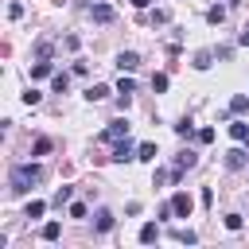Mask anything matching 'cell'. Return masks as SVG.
Listing matches in <instances>:
<instances>
[{
	"instance_id": "cell-1",
	"label": "cell",
	"mask_w": 249,
	"mask_h": 249,
	"mask_svg": "<svg viewBox=\"0 0 249 249\" xmlns=\"http://www.w3.org/2000/svg\"><path fill=\"white\" fill-rule=\"evenodd\" d=\"M39 179H43V167H39V163H19V167H12V191H16V195L31 191Z\"/></svg>"
},
{
	"instance_id": "cell-2",
	"label": "cell",
	"mask_w": 249,
	"mask_h": 249,
	"mask_svg": "<svg viewBox=\"0 0 249 249\" xmlns=\"http://www.w3.org/2000/svg\"><path fill=\"white\" fill-rule=\"evenodd\" d=\"M191 206H195V202H191V195H187V191L171 195V210H175L179 218H191Z\"/></svg>"
},
{
	"instance_id": "cell-3",
	"label": "cell",
	"mask_w": 249,
	"mask_h": 249,
	"mask_svg": "<svg viewBox=\"0 0 249 249\" xmlns=\"http://www.w3.org/2000/svg\"><path fill=\"white\" fill-rule=\"evenodd\" d=\"M101 136H105L109 144H117V140H124V136H128V121H113V124H109V128H105Z\"/></svg>"
},
{
	"instance_id": "cell-4",
	"label": "cell",
	"mask_w": 249,
	"mask_h": 249,
	"mask_svg": "<svg viewBox=\"0 0 249 249\" xmlns=\"http://www.w3.org/2000/svg\"><path fill=\"white\" fill-rule=\"evenodd\" d=\"M195 163H198V156H195V152H183V156L175 160V167H171V179H179V175H183V171H191Z\"/></svg>"
},
{
	"instance_id": "cell-5",
	"label": "cell",
	"mask_w": 249,
	"mask_h": 249,
	"mask_svg": "<svg viewBox=\"0 0 249 249\" xmlns=\"http://www.w3.org/2000/svg\"><path fill=\"white\" fill-rule=\"evenodd\" d=\"M117 66H121V74H124V70H136V66H140V54H136V51H121V54H117Z\"/></svg>"
},
{
	"instance_id": "cell-6",
	"label": "cell",
	"mask_w": 249,
	"mask_h": 249,
	"mask_svg": "<svg viewBox=\"0 0 249 249\" xmlns=\"http://www.w3.org/2000/svg\"><path fill=\"white\" fill-rule=\"evenodd\" d=\"M113 160H117V163H124V160H136V156H132V144H128V136L113 144Z\"/></svg>"
},
{
	"instance_id": "cell-7",
	"label": "cell",
	"mask_w": 249,
	"mask_h": 249,
	"mask_svg": "<svg viewBox=\"0 0 249 249\" xmlns=\"http://www.w3.org/2000/svg\"><path fill=\"white\" fill-rule=\"evenodd\" d=\"M226 167H230V171L245 167V152H241V148H230V152H226Z\"/></svg>"
},
{
	"instance_id": "cell-8",
	"label": "cell",
	"mask_w": 249,
	"mask_h": 249,
	"mask_svg": "<svg viewBox=\"0 0 249 249\" xmlns=\"http://www.w3.org/2000/svg\"><path fill=\"white\" fill-rule=\"evenodd\" d=\"M89 16H93L97 23H109V19H113V8H109V4H93V8H89Z\"/></svg>"
},
{
	"instance_id": "cell-9",
	"label": "cell",
	"mask_w": 249,
	"mask_h": 249,
	"mask_svg": "<svg viewBox=\"0 0 249 249\" xmlns=\"http://www.w3.org/2000/svg\"><path fill=\"white\" fill-rule=\"evenodd\" d=\"M140 241H144V245H152V241H160V226H156V222H148V226H140Z\"/></svg>"
},
{
	"instance_id": "cell-10",
	"label": "cell",
	"mask_w": 249,
	"mask_h": 249,
	"mask_svg": "<svg viewBox=\"0 0 249 249\" xmlns=\"http://www.w3.org/2000/svg\"><path fill=\"white\" fill-rule=\"evenodd\" d=\"M230 136H233L237 144H249V124H241V121H233V124H230Z\"/></svg>"
},
{
	"instance_id": "cell-11",
	"label": "cell",
	"mask_w": 249,
	"mask_h": 249,
	"mask_svg": "<svg viewBox=\"0 0 249 249\" xmlns=\"http://www.w3.org/2000/svg\"><path fill=\"white\" fill-rule=\"evenodd\" d=\"M31 78H54V66L43 58V62H35V66H31Z\"/></svg>"
},
{
	"instance_id": "cell-12",
	"label": "cell",
	"mask_w": 249,
	"mask_h": 249,
	"mask_svg": "<svg viewBox=\"0 0 249 249\" xmlns=\"http://www.w3.org/2000/svg\"><path fill=\"white\" fill-rule=\"evenodd\" d=\"M86 97H89V101H105V97H109V86H89Z\"/></svg>"
},
{
	"instance_id": "cell-13",
	"label": "cell",
	"mask_w": 249,
	"mask_h": 249,
	"mask_svg": "<svg viewBox=\"0 0 249 249\" xmlns=\"http://www.w3.org/2000/svg\"><path fill=\"white\" fill-rule=\"evenodd\" d=\"M230 113H249V97H245V93H237V97L230 101Z\"/></svg>"
},
{
	"instance_id": "cell-14",
	"label": "cell",
	"mask_w": 249,
	"mask_h": 249,
	"mask_svg": "<svg viewBox=\"0 0 249 249\" xmlns=\"http://www.w3.org/2000/svg\"><path fill=\"white\" fill-rule=\"evenodd\" d=\"M171 237H175V241H187V245H195V241H198V233H195V230H171Z\"/></svg>"
},
{
	"instance_id": "cell-15",
	"label": "cell",
	"mask_w": 249,
	"mask_h": 249,
	"mask_svg": "<svg viewBox=\"0 0 249 249\" xmlns=\"http://www.w3.org/2000/svg\"><path fill=\"white\" fill-rule=\"evenodd\" d=\"M97 230H101V233L113 230V214H109V210H97Z\"/></svg>"
},
{
	"instance_id": "cell-16",
	"label": "cell",
	"mask_w": 249,
	"mask_h": 249,
	"mask_svg": "<svg viewBox=\"0 0 249 249\" xmlns=\"http://www.w3.org/2000/svg\"><path fill=\"white\" fill-rule=\"evenodd\" d=\"M58 233H62V226H58V222H47V226H43V241H54Z\"/></svg>"
},
{
	"instance_id": "cell-17",
	"label": "cell",
	"mask_w": 249,
	"mask_h": 249,
	"mask_svg": "<svg viewBox=\"0 0 249 249\" xmlns=\"http://www.w3.org/2000/svg\"><path fill=\"white\" fill-rule=\"evenodd\" d=\"M210 58H214L210 51H198V54H195V70H206V66H210Z\"/></svg>"
},
{
	"instance_id": "cell-18",
	"label": "cell",
	"mask_w": 249,
	"mask_h": 249,
	"mask_svg": "<svg viewBox=\"0 0 249 249\" xmlns=\"http://www.w3.org/2000/svg\"><path fill=\"white\" fill-rule=\"evenodd\" d=\"M51 86H54V93H66V86H70V78H66V74H54V78H51Z\"/></svg>"
},
{
	"instance_id": "cell-19",
	"label": "cell",
	"mask_w": 249,
	"mask_h": 249,
	"mask_svg": "<svg viewBox=\"0 0 249 249\" xmlns=\"http://www.w3.org/2000/svg\"><path fill=\"white\" fill-rule=\"evenodd\" d=\"M136 160H156V144H140L136 148Z\"/></svg>"
},
{
	"instance_id": "cell-20",
	"label": "cell",
	"mask_w": 249,
	"mask_h": 249,
	"mask_svg": "<svg viewBox=\"0 0 249 249\" xmlns=\"http://www.w3.org/2000/svg\"><path fill=\"white\" fill-rule=\"evenodd\" d=\"M43 210H47V206H43V202H39V198H31V202H27V218H39V214H43Z\"/></svg>"
},
{
	"instance_id": "cell-21",
	"label": "cell",
	"mask_w": 249,
	"mask_h": 249,
	"mask_svg": "<svg viewBox=\"0 0 249 249\" xmlns=\"http://www.w3.org/2000/svg\"><path fill=\"white\" fill-rule=\"evenodd\" d=\"M206 19H210V23H222V19H226V8H210Z\"/></svg>"
},
{
	"instance_id": "cell-22",
	"label": "cell",
	"mask_w": 249,
	"mask_h": 249,
	"mask_svg": "<svg viewBox=\"0 0 249 249\" xmlns=\"http://www.w3.org/2000/svg\"><path fill=\"white\" fill-rule=\"evenodd\" d=\"M152 89L163 93V89H167V74H156V78H152Z\"/></svg>"
},
{
	"instance_id": "cell-23",
	"label": "cell",
	"mask_w": 249,
	"mask_h": 249,
	"mask_svg": "<svg viewBox=\"0 0 249 249\" xmlns=\"http://www.w3.org/2000/svg\"><path fill=\"white\" fill-rule=\"evenodd\" d=\"M195 140H198V144H210V140H214V128H198Z\"/></svg>"
},
{
	"instance_id": "cell-24",
	"label": "cell",
	"mask_w": 249,
	"mask_h": 249,
	"mask_svg": "<svg viewBox=\"0 0 249 249\" xmlns=\"http://www.w3.org/2000/svg\"><path fill=\"white\" fill-rule=\"evenodd\" d=\"M62 202H70V187H58V195H54V206H62Z\"/></svg>"
},
{
	"instance_id": "cell-25",
	"label": "cell",
	"mask_w": 249,
	"mask_h": 249,
	"mask_svg": "<svg viewBox=\"0 0 249 249\" xmlns=\"http://www.w3.org/2000/svg\"><path fill=\"white\" fill-rule=\"evenodd\" d=\"M226 230H241V214H226Z\"/></svg>"
},
{
	"instance_id": "cell-26",
	"label": "cell",
	"mask_w": 249,
	"mask_h": 249,
	"mask_svg": "<svg viewBox=\"0 0 249 249\" xmlns=\"http://www.w3.org/2000/svg\"><path fill=\"white\" fill-rule=\"evenodd\" d=\"M39 97H43V93H35V89H27V93H23V105H39Z\"/></svg>"
},
{
	"instance_id": "cell-27",
	"label": "cell",
	"mask_w": 249,
	"mask_h": 249,
	"mask_svg": "<svg viewBox=\"0 0 249 249\" xmlns=\"http://www.w3.org/2000/svg\"><path fill=\"white\" fill-rule=\"evenodd\" d=\"M175 132H179V136H191V121H187V117H183V121H179V124H175Z\"/></svg>"
},
{
	"instance_id": "cell-28",
	"label": "cell",
	"mask_w": 249,
	"mask_h": 249,
	"mask_svg": "<svg viewBox=\"0 0 249 249\" xmlns=\"http://www.w3.org/2000/svg\"><path fill=\"white\" fill-rule=\"evenodd\" d=\"M70 218H86V206L82 202H70Z\"/></svg>"
},
{
	"instance_id": "cell-29",
	"label": "cell",
	"mask_w": 249,
	"mask_h": 249,
	"mask_svg": "<svg viewBox=\"0 0 249 249\" xmlns=\"http://www.w3.org/2000/svg\"><path fill=\"white\" fill-rule=\"evenodd\" d=\"M237 43H241V47H249V27H245V31L237 35Z\"/></svg>"
},
{
	"instance_id": "cell-30",
	"label": "cell",
	"mask_w": 249,
	"mask_h": 249,
	"mask_svg": "<svg viewBox=\"0 0 249 249\" xmlns=\"http://www.w3.org/2000/svg\"><path fill=\"white\" fill-rule=\"evenodd\" d=\"M132 8H148V0H132Z\"/></svg>"
}]
</instances>
